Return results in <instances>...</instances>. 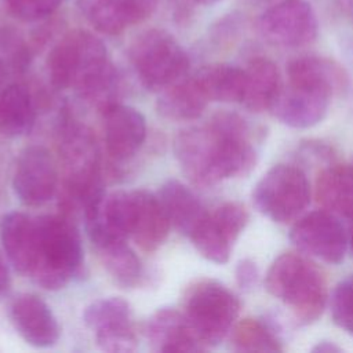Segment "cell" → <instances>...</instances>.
I'll list each match as a JSON object with an SVG mask.
<instances>
[{
	"mask_svg": "<svg viewBox=\"0 0 353 353\" xmlns=\"http://www.w3.org/2000/svg\"><path fill=\"white\" fill-rule=\"evenodd\" d=\"M36 121V105L30 90L12 83L0 90V131L11 138L26 135Z\"/></svg>",
	"mask_w": 353,
	"mask_h": 353,
	"instance_id": "cell-22",
	"label": "cell"
},
{
	"mask_svg": "<svg viewBox=\"0 0 353 353\" xmlns=\"http://www.w3.org/2000/svg\"><path fill=\"white\" fill-rule=\"evenodd\" d=\"M334 323L353 336V276L338 283L330 298Z\"/></svg>",
	"mask_w": 353,
	"mask_h": 353,
	"instance_id": "cell-30",
	"label": "cell"
},
{
	"mask_svg": "<svg viewBox=\"0 0 353 353\" xmlns=\"http://www.w3.org/2000/svg\"><path fill=\"white\" fill-rule=\"evenodd\" d=\"M159 0H84L83 11L94 29L119 34L128 26L149 18Z\"/></svg>",
	"mask_w": 353,
	"mask_h": 353,
	"instance_id": "cell-14",
	"label": "cell"
},
{
	"mask_svg": "<svg viewBox=\"0 0 353 353\" xmlns=\"http://www.w3.org/2000/svg\"><path fill=\"white\" fill-rule=\"evenodd\" d=\"M12 188L21 203L43 205L58 189V170L51 153L39 145L28 146L17 160Z\"/></svg>",
	"mask_w": 353,
	"mask_h": 353,
	"instance_id": "cell-10",
	"label": "cell"
},
{
	"mask_svg": "<svg viewBox=\"0 0 353 353\" xmlns=\"http://www.w3.org/2000/svg\"><path fill=\"white\" fill-rule=\"evenodd\" d=\"M265 287L302 325L314 323L327 303V283L323 272L301 254L279 255L268 269Z\"/></svg>",
	"mask_w": 353,
	"mask_h": 353,
	"instance_id": "cell-3",
	"label": "cell"
},
{
	"mask_svg": "<svg viewBox=\"0 0 353 353\" xmlns=\"http://www.w3.org/2000/svg\"><path fill=\"white\" fill-rule=\"evenodd\" d=\"M130 61L142 85L163 91L179 81L189 70V57L165 30L149 29L130 47Z\"/></svg>",
	"mask_w": 353,
	"mask_h": 353,
	"instance_id": "cell-6",
	"label": "cell"
},
{
	"mask_svg": "<svg viewBox=\"0 0 353 353\" xmlns=\"http://www.w3.org/2000/svg\"><path fill=\"white\" fill-rule=\"evenodd\" d=\"M109 276L121 287H134L142 276V263L125 240H114L97 247Z\"/></svg>",
	"mask_w": 353,
	"mask_h": 353,
	"instance_id": "cell-25",
	"label": "cell"
},
{
	"mask_svg": "<svg viewBox=\"0 0 353 353\" xmlns=\"http://www.w3.org/2000/svg\"><path fill=\"white\" fill-rule=\"evenodd\" d=\"M46 68L54 88H73L101 110L117 103L120 76L101 39L85 30L63 36L50 51Z\"/></svg>",
	"mask_w": 353,
	"mask_h": 353,
	"instance_id": "cell-2",
	"label": "cell"
},
{
	"mask_svg": "<svg viewBox=\"0 0 353 353\" xmlns=\"http://www.w3.org/2000/svg\"><path fill=\"white\" fill-rule=\"evenodd\" d=\"M10 319L22 339L34 347L54 346L61 334L51 307L34 294L17 296L10 306Z\"/></svg>",
	"mask_w": 353,
	"mask_h": 353,
	"instance_id": "cell-12",
	"label": "cell"
},
{
	"mask_svg": "<svg viewBox=\"0 0 353 353\" xmlns=\"http://www.w3.org/2000/svg\"><path fill=\"white\" fill-rule=\"evenodd\" d=\"M294 245L302 252L327 263L343 261L349 237L336 215L319 210L299 218L290 232Z\"/></svg>",
	"mask_w": 353,
	"mask_h": 353,
	"instance_id": "cell-9",
	"label": "cell"
},
{
	"mask_svg": "<svg viewBox=\"0 0 353 353\" xmlns=\"http://www.w3.org/2000/svg\"><path fill=\"white\" fill-rule=\"evenodd\" d=\"M232 349L236 352H281L283 346L273 331L268 324L254 320L244 319L232 328L230 335Z\"/></svg>",
	"mask_w": 353,
	"mask_h": 353,
	"instance_id": "cell-27",
	"label": "cell"
},
{
	"mask_svg": "<svg viewBox=\"0 0 353 353\" xmlns=\"http://www.w3.org/2000/svg\"><path fill=\"white\" fill-rule=\"evenodd\" d=\"M314 194L324 210L353 219V164L324 168L317 176Z\"/></svg>",
	"mask_w": 353,
	"mask_h": 353,
	"instance_id": "cell-18",
	"label": "cell"
},
{
	"mask_svg": "<svg viewBox=\"0 0 353 353\" xmlns=\"http://www.w3.org/2000/svg\"><path fill=\"white\" fill-rule=\"evenodd\" d=\"M252 201L262 215L273 222L287 223L310 203V183L299 167L276 164L256 182Z\"/></svg>",
	"mask_w": 353,
	"mask_h": 353,
	"instance_id": "cell-7",
	"label": "cell"
},
{
	"mask_svg": "<svg viewBox=\"0 0 353 353\" xmlns=\"http://www.w3.org/2000/svg\"><path fill=\"white\" fill-rule=\"evenodd\" d=\"M157 196L171 221V225L188 237L208 212L197 196L176 179L167 181L160 188Z\"/></svg>",
	"mask_w": 353,
	"mask_h": 353,
	"instance_id": "cell-23",
	"label": "cell"
},
{
	"mask_svg": "<svg viewBox=\"0 0 353 353\" xmlns=\"http://www.w3.org/2000/svg\"><path fill=\"white\" fill-rule=\"evenodd\" d=\"M0 240L14 269L30 277L39 254L36 218L18 211L7 214L0 225Z\"/></svg>",
	"mask_w": 353,
	"mask_h": 353,
	"instance_id": "cell-15",
	"label": "cell"
},
{
	"mask_svg": "<svg viewBox=\"0 0 353 353\" xmlns=\"http://www.w3.org/2000/svg\"><path fill=\"white\" fill-rule=\"evenodd\" d=\"M245 70L243 105L252 112L270 110L283 91L279 68L266 58L252 59Z\"/></svg>",
	"mask_w": 353,
	"mask_h": 353,
	"instance_id": "cell-19",
	"label": "cell"
},
{
	"mask_svg": "<svg viewBox=\"0 0 353 353\" xmlns=\"http://www.w3.org/2000/svg\"><path fill=\"white\" fill-rule=\"evenodd\" d=\"M239 298L222 283L199 280L185 294L183 314L205 347L215 346L233 328L240 313Z\"/></svg>",
	"mask_w": 353,
	"mask_h": 353,
	"instance_id": "cell-5",
	"label": "cell"
},
{
	"mask_svg": "<svg viewBox=\"0 0 353 353\" xmlns=\"http://www.w3.org/2000/svg\"><path fill=\"white\" fill-rule=\"evenodd\" d=\"M83 320L95 334L132 325V309L120 296H109L94 301L83 313Z\"/></svg>",
	"mask_w": 353,
	"mask_h": 353,
	"instance_id": "cell-26",
	"label": "cell"
},
{
	"mask_svg": "<svg viewBox=\"0 0 353 353\" xmlns=\"http://www.w3.org/2000/svg\"><path fill=\"white\" fill-rule=\"evenodd\" d=\"M196 250L214 263H226L230 258L234 241L214 221L210 212L189 236Z\"/></svg>",
	"mask_w": 353,
	"mask_h": 353,
	"instance_id": "cell-28",
	"label": "cell"
},
{
	"mask_svg": "<svg viewBox=\"0 0 353 353\" xmlns=\"http://www.w3.org/2000/svg\"><path fill=\"white\" fill-rule=\"evenodd\" d=\"M332 97L327 90L288 83L270 110L288 127L309 128L325 119Z\"/></svg>",
	"mask_w": 353,
	"mask_h": 353,
	"instance_id": "cell-11",
	"label": "cell"
},
{
	"mask_svg": "<svg viewBox=\"0 0 353 353\" xmlns=\"http://www.w3.org/2000/svg\"><path fill=\"white\" fill-rule=\"evenodd\" d=\"M208 98L194 77L167 87L159 95L156 108L160 116L172 121L199 119L208 105Z\"/></svg>",
	"mask_w": 353,
	"mask_h": 353,
	"instance_id": "cell-21",
	"label": "cell"
},
{
	"mask_svg": "<svg viewBox=\"0 0 353 353\" xmlns=\"http://www.w3.org/2000/svg\"><path fill=\"white\" fill-rule=\"evenodd\" d=\"M32 61V50L12 26H0V63L6 72L23 73Z\"/></svg>",
	"mask_w": 353,
	"mask_h": 353,
	"instance_id": "cell-29",
	"label": "cell"
},
{
	"mask_svg": "<svg viewBox=\"0 0 353 353\" xmlns=\"http://www.w3.org/2000/svg\"><path fill=\"white\" fill-rule=\"evenodd\" d=\"M6 74H7V72H6V69L3 68V65L0 63V88H1V84H3V81H4Z\"/></svg>",
	"mask_w": 353,
	"mask_h": 353,
	"instance_id": "cell-39",
	"label": "cell"
},
{
	"mask_svg": "<svg viewBox=\"0 0 353 353\" xmlns=\"http://www.w3.org/2000/svg\"><path fill=\"white\" fill-rule=\"evenodd\" d=\"M288 83L323 88L334 95L347 87V74L336 62L323 57H299L287 66Z\"/></svg>",
	"mask_w": 353,
	"mask_h": 353,
	"instance_id": "cell-20",
	"label": "cell"
},
{
	"mask_svg": "<svg viewBox=\"0 0 353 353\" xmlns=\"http://www.w3.org/2000/svg\"><path fill=\"white\" fill-rule=\"evenodd\" d=\"M255 130L248 120L221 110L205 125L181 130L174 139L175 157L185 175L199 186L248 175L258 160Z\"/></svg>",
	"mask_w": 353,
	"mask_h": 353,
	"instance_id": "cell-1",
	"label": "cell"
},
{
	"mask_svg": "<svg viewBox=\"0 0 353 353\" xmlns=\"http://www.w3.org/2000/svg\"><path fill=\"white\" fill-rule=\"evenodd\" d=\"M95 339L98 347L108 353H130L138 347L134 325L97 332Z\"/></svg>",
	"mask_w": 353,
	"mask_h": 353,
	"instance_id": "cell-33",
	"label": "cell"
},
{
	"mask_svg": "<svg viewBox=\"0 0 353 353\" xmlns=\"http://www.w3.org/2000/svg\"><path fill=\"white\" fill-rule=\"evenodd\" d=\"M134 221L131 237L143 251H154L168 236L171 221L157 194L139 189L132 190Z\"/></svg>",
	"mask_w": 353,
	"mask_h": 353,
	"instance_id": "cell-17",
	"label": "cell"
},
{
	"mask_svg": "<svg viewBox=\"0 0 353 353\" xmlns=\"http://www.w3.org/2000/svg\"><path fill=\"white\" fill-rule=\"evenodd\" d=\"M210 214L233 241L239 239L250 219L245 207L236 201L223 203Z\"/></svg>",
	"mask_w": 353,
	"mask_h": 353,
	"instance_id": "cell-31",
	"label": "cell"
},
{
	"mask_svg": "<svg viewBox=\"0 0 353 353\" xmlns=\"http://www.w3.org/2000/svg\"><path fill=\"white\" fill-rule=\"evenodd\" d=\"M146 336L161 353L203 352L207 347L197 338L183 313L172 307L156 310L148 320Z\"/></svg>",
	"mask_w": 353,
	"mask_h": 353,
	"instance_id": "cell-16",
	"label": "cell"
},
{
	"mask_svg": "<svg viewBox=\"0 0 353 353\" xmlns=\"http://www.w3.org/2000/svg\"><path fill=\"white\" fill-rule=\"evenodd\" d=\"M341 10L343 11V14L353 21V0H338Z\"/></svg>",
	"mask_w": 353,
	"mask_h": 353,
	"instance_id": "cell-37",
	"label": "cell"
},
{
	"mask_svg": "<svg viewBox=\"0 0 353 353\" xmlns=\"http://www.w3.org/2000/svg\"><path fill=\"white\" fill-rule=\"evenodd\" d=\"M258 30L273 46L296 48L316 40L319 22L307 1L283 0L259 17Z\"/></svg>",
	"mask_w": 353,
	"mask_h": 353,
	"instance_id": "cell-8",
	"label": "cell"
},
{
	"mask_svg": "<svg viewBox=\"0 0 353 353\" xmlns=\"http://www.w3.org/2000/svg\"><path fill=\"white\" fill-rule=\"evenodd\" d=\"M190 3H194V4H201V6H210V4H214L219 0H188Z\"/></svg>",
	"mask_w": 353,
	"mask_h": 353,
	"instance_id": "cell-38",
	"label": "cell"
},
{
	"mask_svg": "<svg viewBox=\"0 0 353 353\" xmlns=\"http://www.w3.org/2000/svg\"><path fill=\"white\" fill-rule=\"evenodd\" d=\"M11 285V276L7 263L4 262L3 256L0 255V296L8 292Z\"/></svg>",
	"mask_w": 353,
	"mask_h": 353,
	"instance_id": "cell-35",
	"label": "cell"
},
{
	"mask_svg": "<svg viewBox=\"0 0 353 353\" xmlns=\"http://www.w3.org/2000/svg\"><path fill=\"white\" fill-rule=\"evenodd\" d=\"M39 254L30 279L46 290L65 287L81 269L83 244L79 229L68 215L36 218Z\"/></svg>",
	"mask_w": 353,
	"mask_h": 353,
	"instance_id": "cell-4",
	"label": "cell"
},
{
	"mask_svg": "<svg viewBox=\"0 0 353 353\" xmlns=\"http://www.w3.org/2000/svg\"><path fill=\"white\" fill-rule=\"evenodd\" d=\"M342 349L330 341H320L316 346L312 347L314 353H339Z\"/></svg>",
	"mask_w": 353,
	"mask_h": 353,
	"instance_id": "cell-36",
	"label": "cell"
},
{
	"mask_svg": "<svg viewBox=\"0 0 353 353\" xmlns=\"http://www.w3.org/2000/svg\"><path fill=\"white\" fill-rule=\"evenodd\" d=\"M349 245H350V250H352V252H353V229H352V233H350V236H349Z\"/></svg>",
	"mask_w": 353,
	"mask_h": 353,
	"instance_id": "cell-40",
	"label": "cell"
},
{
	"mask_svg": "<svg viewBox=\"0 0 353 353\" xmlns=\"http://www.w3.org/2000/svg\"><path fill=\"white\" fill-rule=\"evenodd\" d=\"M208 101L215 102H243L245 90V70L225 65H208L194 76Z\"/></svg>",
	"mask_w": 353,
	"mask_h": 353,
	"instance_id": "cell-24",
	"label": "cell"
},
{
	"mask_svg": "<svg viewBox=\"0 0 353 353\" xmlns=\"http://www.w3.org/2000/svg\"><path fill=\"white\" fill-rule=\"evenodd\" d=\"M234 276H236V281L241 290H251L255 287L258 277H259L258 266L252 259L244 258V259L239 261V263L236 265Z\"/></svg>",
	"mask_w": 353,
	"mask_h": 353,
	"instance_id": "cell-34",
	"label": "cell"
},
{
	"mask_svg": "<svg viewBox=\"0 0 353 353\" xmlns=\"http://www.w3.org/2000/svg\"><path fill=\"white\" fill-rule=\"evenodd\" d=\"M103 112L105 145L114 160L134 156L146 138V121L139 110L120 102L108 106Z\"/></svg>",
	"mask_w": 353,
	"mask_h": 353,
	"instance_id": "cell-13",
	"label": "cell"
},
{
	"mask_svg": "<svg viewBox=\"0 0 353 353\" xmlns=\"http://www.w3.org/2000/svg\"><path fill=\"white\" fill-rule=\"evenodd\" d=\"M62 0H6L7 10L17 19L33 22L54 14Z\"/></svg>",
	"mask_w": 353,
	"mask_h": 353,
	"instance_id": "cell-32",
	"label": "cell"
}]
</instances>
